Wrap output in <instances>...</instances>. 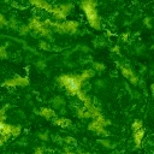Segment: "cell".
Listing matches in <instances>:
<instances>
[{
  "mask_svg": "<svg viewBox=\"0 0 154 154\" xmlns=\"http://www.w3.org/2000/svg\"><path fill=\"white\" fill-rule=\"evenodd\" d=\"M54 103H55V107H59L60 105H63L64 103V101L60 99V97H58V99H54V101H53Z\"/></svg>",
  "mask_w": 154,
  "mask_h": 154,
  "instance_id": "cell-10",
  "label": "cell"
},
{
  "mask_svg": "<svg viewBox=\"0 0 154 154\" xmlns=\"http://www.w3.org/2000/svg\"><path fill=\"white\" fill-rule=\"evenodd\" d=\"M1 24H2V25L5 24V18H4V17H1Z\"/></svg>",
  "mask_w": 154,
  "mask_h": 154,
  "instance_id": "cell-17",
  "label": "cell"
},
{
  "mask_svg": "<svg viewBox=\"0 0 154 154\" xmlns=\"http://www.w3.org/2000/svg\"><path fill=\"white\" fill-rule=\"evenodd\" d=\"M20 134V126L18 125H13V130H12V136H18Z\"/></svg>",
  "mask_w": 154,
  "mask_h": 154,
  "instance_id": "cell-8",
  "label": "cell"
},
{
  "mask_svg": "<svg viewBox=\"0 0 154 154\" xmlns=\"http://www.w3.org/2000/svg\"><path fill=\"white\" fill-rule=\"evenodd\" d=\"M41 114H42L45 118H47V119H51V118H54V117H55L54 111H52L51 108H42V109H41Z\"/></svg>",
  "mask_w": 154,
  "mask_h": 154,
  "instance_id": "cell-4",
  "label": "cell"
},
{
  "mask_svg": "<svg viewBox=\"0 0 154 154\" xmlns=\"http://www.w3.org/2000/svg\"><path fill=\"white\" fill-rule=\"evenodd\" d=\"M112 51H113V52H117V53H118V52H119V47H118V46H114V47L112 48Z\"/></svg>",
  "mask_w": 154,
  "mask_h": 154,
  "instance_id": "cell-14",
  "label": "cell"
},
{
  "mask_svg": "<svg viewBox=\"0 0 154 154\" xmlns=\"http://www.w3.org/2000/svg\"><path fill=\"white\" fill-rule=\"evenodd\" d=\"M76 154H90V153H87V152H81V150H77Z\"/></svg>",
  "mask_w": 154,
  "mask_h": 154,
  "instance_id": "cell-15",
  "label": "cell"
},
{
  "mask_svg": "<svg viewBox=\"0 0 154 154\" xmlns=\"http://www.w3.org/2000/svg\"><path fill=\"white\" fill-rule=\"evenodd\" d=\"M63 154H76V152H72L69 147H65L64 150H63Z\"/></svg>",
  "mask_w": 154,
  "mask_h": 154,
  "instance_id": "cell-11",
  "label": "cell"
},
{
  "mask_svg": "<svg viewBox=\"0 0 154 154\" xmlns=\"http://www.w3.org/2000/svg\"><path fill=\"white\" fill-rule=\"evenodd\" d=\"M53 123L55 125H59V126H63V128L71 126V122L69 119H65V118H53Z\"/></svg>",
  "mask_w": 154,
  "mask_h": 154,
  "instance_id": "cell-3",
  "label": "cell"
},
{
  "mask_svg": "<svg viewBox=\"0 0 154 154\" xmlns=\"http://www.w3.org/2000/svg\"><path fill=\"white\" fill-rule=\"evenodd\" d=\"M131 129H132L134 132H135V131H138V130H141V129H143L142 122H141V120H135V122L132 123V125H131Z\"/></svg>",
  "mask_w": 154,
  "mask_h": 154,
  "instance_id": "cell-5",
  "label": "cell"
},
{
  "mask_svg": "<svg viewBox=\"0 0 154 154\" xmlns=\"http://www.w3.org/2000/svg\"><path fill=\"white\" fill-rule=\"evenodd\" d=\"M32 154H45V150H43V148L42 147H40V148H36L35 150H34V153Z\"/></svg>",
  "mask_w": 154,
  "mask_h": 154,
  "instance_id": "cell-12",
  "label": "cell"
},
{
  "mask_svg": "<svg viewBox=\"0 0 154 154\" xmlns=\"http://www.w3.org/2000/svg\"><path fill=\"white\" fill-rule=\"evenodd\" d=\"M38 138H41V140H43V141H47L48 140V135L47 134H38Z\"/></svg>",
  "mask_w": 154,
  "mask_h": 154,
  "instance_id": "cell-13",
  "label": "cell"
},
{
  "mask_svg": "<svg viewBox=\"0 0 154 154\" xmlns=\"http://www.w3.org/2000/svg\"><path fill=\"white\" fill-rule=\"evenodd\" d=\"M94 69L97 70V71H102V70L105 69V66H103L102 64H97V63H95V64H94Z\"/></svg>",
  "mask_w": 154,
  "mask_h": 154,
  "instance_id": "cell-9",
  "label": "cell"
},
{
  "mask_svg": "<svg viewBox=\"0 0 154 154\" xmlns=\"http://www.w3.org/2000/svg\"><path fill=\"white\" fill-rule=\"evenodd\" d=\"M64 141H65L67 144H71V146H76V140H75L73 137H71V136H66V137L64 138Z\"/></svg>",
  "mask_w": 154,
  "mask_h": 154,
  "instance_id": "cell-7",
  "label": "cell"
},
{
  "mask_svg": "<svg viewBox=\"0 0 154 154\" xmlns=\"http://www.w3.org/2000/svg\"><path fill=\"white\" fill-rule=\"evenodd\" d=\"M99 143H101L102 147H105V148H109V149L114 147V144H113L111 141H108V140H99Z\"/></svg>",
  "mask_w": 154,
  "mask_h": 154,
  "instance_id": "cell-6",
  "label": "cell"
},
{
  "mask_svg": "<svg viewBox=\"0 0 154 154\" xmlns=\"http://www.w3.org/2000/svg\"><path fill=\"white\" fill-rule=\"evenodd\" d=\"M1 54H2V57H5V48L4 47L1 48Z\"/></svg>",
  "mask_w": 154,
  "mask_h": 154,
  "instance_id": "cell-16",
  "label": "cell"
},
{
  "mask_svg": "<svg viewBox=\"0 0 154 154\" xmlns=\"http://www.w3.org/2000/svg\"><path fill=\"white\" fill-rule=\"evenodd\" d=\"M150 89H152V93L154 94V84H152V85H150Z\"/></svg>",
  "mask_w": 154,
  "mask_h": 154,
  "instance_id": "cell-18",
  "label": "cell"
},
{
  "mask_svg": "<svg viewBox=\"0 0 154 154\" xmlns=\"http://www.w3.org/2000/svg\"><path fill=\"white\" fill-rule=\"evenodd\" d=\"M59 82L69 90L70 94L72 95H77L78 91L81 90V85H82V78L81 75L79 76H60L59 77Z\"/></svg>",
  "mask_w": 154,
  "mask_h": 154,
  "instance_id": "cell-1",
  "label": "cell"
},
{
  "mask_svg": "<svg viewBox=\"0 0 154 154\" xmlns=\"http://www.w3.org/2000/svg\"><path fill=\"white\" fill-rule=\"evenodd\" d=\"M143 136H144V130H143V129H141V130L134 132V141H135L136 148H138V147L141 146V142H142Z\"/></svg>",
  "mask_w": 154,
  "mask_h": 154,
  "instance_id": "cell-2",
  "label": "cell"
}]
</instances>
